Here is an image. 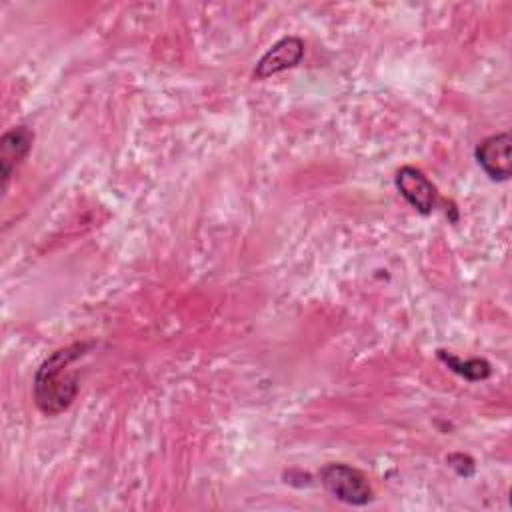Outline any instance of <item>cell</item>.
Masks as SVG:
<instances>
[{
	"instance_id": "cell-1",
	"label": "cell",
	"mask_w": 512,
	"mask_h": 512,
	"mask_svg": "<svg viewBox=\"0 0 512 512\" xmlns=\"http://www.w3.org/2000/svg\"><path fill=\"white\" fill-rule=\"evenodd\" d=\"M92 344L76 342L54 350L34 374V402L48 414H62L78 394V370L74 364L88 352Z\"/></svg>"
},
{
	"instance_id": "cell-2",
	"label": "cell",
	"mask_w": 512,
	"mask_h": 512,
	"mask_svg": "<svg viewBox=\"0 0 512 512\" xmlns=\"http://www.w3.org/2000/svg\"><path fill=\"white\" fill-rule=\"evenodd\" d=\"M320 482L334 500L348 506H366L374 498L366 474L350 464H326L320 470Z\"/></svg>"
},
{
	"instance_id": "cell-3",
	"label": "cell",
	"mask_w": 512,
	"mask_h": 512,
	"mask_svg": "<svg viewBox=\"0 0 512 512\" xmlns=\"http://www.w3.org/2000/svg\"><path fill=\"white\" fill-rule=\"evenodd\" d=\"M512 138L508 132H498L478 142L474 156L484 174L494 182H504L512 176Z\"/></svg>"
},
{
	"instance_id": "cell-4",
	"label": "cell",
	"mask_w": 512,
	"mask_h": 512,
	"mask_svg": "<svg viewBox=\"0 0 512 512\" xmlns=\"http://www.w3.org/2000/svg\"><path fill=\"white\" fill-rule=\"evenodd\" d=\"M396 190L400 196L420 214H430L436 208L438 192L432 180L414 166H402L394 176Z\"/></svg>"
},
{
	"instance_id": "cell-5",
	"label": "cell",
	"mask_w": 512,
	"mask_h": 512,
	"mask_svg": "<svg viewBox=\"0 0 512 512\" xmlns=\"http://www.w3.org/2000/svg\"><path fill=\"white\" fill-rule=\"evenodd\" d=\"M304 56V42L296 36H284L278 42H274L262 58L256 62L254 78L264 80L278 72H284L288 68H294L300 64Z\"/></svg>"
},
{
	"instance_id": "cell-6",
	"label": "cell",
	"mask_w": 512,
	"mask_h": 512,
	"mask_svg": "<svg viewBox=\"0 0 512 512\" xmlns=\"http://www.w3.org/2000/svg\"><path fill=\"white\" fill-rule=\"evenodd\" d=\"M32 142H34V132L24 124L12 126L2 134V138H0V170H2L4 188H6L12 172L16 170V166L28 156Z\"/></svg>"
},
{
	"instance_id": "cell-7",
	"label": "cell",
	"mask_w": 512,
	"mask_h": 512,
	"mask_svg": "<svg viewBox=\"0 0 512 512\" xmlns=\"http://www.w3.org/2000/svg\"><path fill=\"white\" fill-rule=\"evenodd\" d=\"M438 358L456 374H460L462 378L476 382V380H484L492 374V368L486 360L482 358H468V360H460L454 354H448L446 350H438Z\"/></svg>"
}]
</instances>
